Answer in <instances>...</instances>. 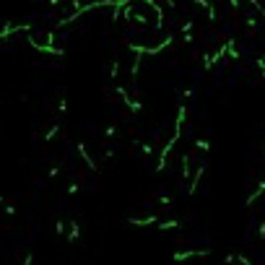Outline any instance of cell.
<instances>
[{"instance_id": "cell-25", "label": "cell", "mask_w": 265, "mask_h": 265, "mask_svg": "<svg viewBox=\"0 0 265 265\" xmlns=\"http://www.w3.org/2000/svg\"><path fill=\"white\" fill-rule=\"evenodd\" d=\"M244 21H247V29H255V26H257V19H255V16H247Z\"/></svg>"}, {"instance_id": "cell-38", "label": "cell", "mask_w": 265, "mask_h": 265, "mask_svg": "<svg viewBox=\"0 0 265 265\" xmlns=\"http://www.w3.org/2000/svg\"><path fill=\"white\" fill-rule=\"evenodd\" d=\"M60 3H62V0H47V6H52V8H55V6H60Z\"/></svg>"}, {"instance_id": "cell-32", "label": "cell", "mask_w": 265, "mask_h": 265, "mask_svg": "<svg viewBox=\"0 0 265 265\" xmlns=\"http://www.w3.org/2000/svg\"><path fill=\"white\" fill-rule=\"evenodd\" d=\"M216 16H218V13H216V8H213V6H208V19H211V21H216Z\"/></svg>"}, {"instance_id": "cell-16", "label": "cell", "mask_w": 265, "mask_h": 265, "mask_svg": "<svg viewBox=\"0 0 265 265\" xmlns=\"http://www.w3.org/2000/svg\"><path fill=\"white\" fill-rule=\"evenodd\" d=\"M195 148L208 153V151H211V140H206V138H198V140H195Z\"/></svg>"}, {"instance_id": "cell-35", "label": "cell", "mask_w": 265, "mask_h": 265, "mask_svg": "<svg viewBox=\"0 0 265 265\" xmlns=\"http://www.w3.org/2000/svg\"><path fill=\"white\" fill-rule=\"evenodd\" d=\"M229 3H231V8H234V11H239V6H242V0H229Z\"/></svg>"}, {"instance_id": "cell-4", "label": "cell", "mask_w": 265, "mask_h": 265, "mask_svg": "<svg viewBox=\"0 0 265 265\" xmlns=\"http://www.w3.org/2000/svg\"><path fill=\"white\" fill-rule=\"evenodd\" d=\"M185 117H187V104H180V109H177V120H174V138H180V135H182Z\"/></svg>"}, {"instance_id": "cell-17", "label": "cell", "mask_w": 265, "mask_h": 265, "mask_svg": "<svg viewBox=\"0 0 265 265\" xmlns=\"http://www.w3.org/2000/svg\"><path fill=\"white\" fill-rule=\"evenodd\" d=\"M130 52H140V55H148V47L146 44H128Z\"/></svg>"}, {"instance_id": "cell-10", "label": "cell", "mask_w": 265, "mask_h": 265, "mask_svg": "<svg viewBox=\"0 0 265 265\" xmlns=\"http://www.w3.org/2000/svg\"><path fill=\"white\" fill-rule=\"evenodd\" d=\"M65 234H68V242H75L78 237H81V226H78V221H68Z\"/></svg>"}, {"instance_id": "cell-1", "label": "cell", "mask_w": 265, "mask_h": 265, "mask_svg": "<svg viewBox=\"0 0 265 265\" xmlns=\"http://www.w3.org/2000/svg\"><path fill=\"white\" fill-rule=\"evenodd\" d=\"M115 89H117V94H120V97H122V104H125V107H128V109H130V112H133V115H140V112H143V104H140L138 99H133V97H130V94H128V89H125L122 83H117Z\"/></svg>"}, {"instance_id": "cell-22", "label": "cell", "mask_w": 265, "mask_h": 265, "mask_svg": "<svg viewBox=\"0 0 265 265\" xmlns=\"http://www.w3.org/2000/svg\"><path fill=\"white\" fill-rule=\"evenodd\" d=\"M78 190H81V185H78V182H70V185H68V190H65V193H68V195H75Z\"/></svg>"}, {"instance_id": "cell-39", "label": "cell", "mask_w": 265, "mask_h": 265, "mask_svg": "<svg viewBox=\"0 0 265 265\" xmlns=\"http://www.w3.org/2000/svg\"><path fill=\"white\" fill-rule=\"evenodd\" d=\"M262 78H265V68H262Z\"/></svg>"}, {"instance_id": "cell-24", "label": "cell", "mask_w": 265, "mask_h": 265, "mask_svg": "<svg viewBox=\"0 0 265 265\" xmlns=\"http://www.w3.org/2000/svg\"><path fill=\"white\" fill-rule=\"evenodd\" d=\"M203 68H206V70H211V68H213V62H211V55H203Z\"/></svg>"}, {"instance_id": "cell-3", "label": "cell", "mask_w": 265, "mask_h": 265, "mask_svg": "<svg viewBox=\"0 0 265 265\" xmlns=\"http://www.w3.org/2000/svg\"><path fill=\"white\" fill-rule=\"evenodd\" d=\"M177 140H180V138H174V135H171V138L166 140V143H164V148L159 151V161H156V166H153L156 171H164V169H166V156L171 153V148H174V143H177Z\"/></svg>"}, {"instance_id": "cell-30", "label": "cell", "mask_w": 265, "mask_h": 265, "mask_svg": "<svg viewBox=\"0 0 265 265\" xmlns=\"http://www.w3.org/2000/svg\"><path fill=\"white\" fill-rule=\"evenodd\" d=\"M159 206H171V198L169 195H161L159 198Z\"/></svg>"}, {"instance_id": "cell-11", "label": "cell", "mask_w": 265, "mask_h": 265, "mask_svg": "<svg viewBox=\"0 0 265 265\" xmlns=\"http://www.w3.org/2000/svg\"><path fill=\"white\" fill-rule=\"evenodd\" d=\"M135 57H133V65H130V78H133V81H135V78H138V70H140V62H143V55H140V52H133Z\"/></svg>"}, {"instance_id": "cell-21", "label": "cell", "mask_w": 265, "mask_h": 265, "mask_svg": "<svg viewBox=\"0 0 265 265\" xmlns=\"http://www.w3.org/2000/svg\"><path fill=\"white\" fill-rule=\"evenodd\" d=\"M104 135H107V138H115V135H117V128H115V125H107V128H104Z\"/></svg>"}, {"instance_id": "cell-37", "label": "cell", "mask_w": 265, "mask_h": 265, "mask_svg": "<svg viewBox=\"0 0 265 265\" xmlns=\"http://www.w3.org/2000/svg\"><path fill=\"white\" fill-rule=\"evenodd\" d=\"M255 65H257V68H260V70H262V68H265V55H262V57H257V62H255Z\"/></svg>"}, {"instance_id": "cell-27", "label": "cell", "mask_w": 265, "mask_h": 265, "mask_svg": "<svg viewBox=\"0 0 265 265\" xmlns=\"http://www.w3.org/2000/svg\"><path fill=\"white\" fill-rule=\"evenodd\" d=\"M193 26H195V21H185V24H182V34H187V31H193Z\"/></svg>"}, {"instance_id": "cell-31", "label": "cell", "mask_w": 265, "mask_h": 265, "mask_svg": "<svg viewBox=\"0 0 265 265\" xmlns=\"http://www.w3.org/2000/svg\"><path fill=\"white\" fill-rule=\"evenodd\" d=\"M3 213H8V216H13V213H16V206H11V203H8V206H3Z\"/></svg>"}, {"instance_id": "cell-34", "label": "cell", "mask_w": 265, "mask_h": 265, "mask_svg": "<svg viewBox=\"0 0 265 265\" xmlns=\"http://www.w3.org/2000/svg\"><path fill=\"white\" fill-rule=\"evenodd\" d=\"M182 42H195V39H193V31H187V34H182Z\"/></svg>"}, {"instance_id": "cell-5", "label": "cell", "mask_w": 265, "mask_h": 265, "mask_svg": "<svg viewBox=\"0 0 265 265\" xmlns=\"http://www.w3.org/2000/svg\"><path fill=\"white\" fill-rule=\"evenodd\" d=\"M171 44H174V37H171V34H166L159 44H153V47H148V55H159V52H164L166 50V47H171Z\"/></svg>"}, {"instance_id": "cell-2", "label": "cell", "mask_w": 265, "mask_h": 265, "mask_svg": "<svg viewBox=\"0 0 265 265\" xmlns=\"http://www.w3.org/2000/svg\"><path fill=\"white\" fill-rule=\"evenodd\" d=\"M29 44L34 47L37 52H47V55H57V57H62L65 55V50L62 47H55V44H47V42H39V39H34V37H29Z\"/></svg>"}, {"instance_id": "cell-7", "label": "cell", "mask_w": 265, "mask_h": 265, "mask_svg": "<svg viewBox=\"0 0 265 265\" xmlns=\"http://www.w3.org/2000/svg\"><path fill=\"white\" fill-rule=\"evenodd\" d=\"M198 255H211V249H187V252H174V260L182 262L187 257H198Z\"/></svg>"}, {"instance_id": "cell-40", "label": "cell", "mask_w": 265, "mask_h": 265, "mask_svg": "<svg viewBox=\"0 0 265 265\" xmlns=\"http://www.w3.org/2000/svg\"><path fill=\"white\" fill-rule=\"evenodd\" d=\"M0 203H3V198H0Z\"/></svg>"}, {"instance_id": "cell-20", "label": "cell", "mask_w": 265, "mask_h": 265, "mask_svg": "<svg viewBox=\"0 0 265 265\" xmlns=\"http://www.w3.org/2000/svg\"><path fill=\"white\" fill-rule=\"evenodd\" d=\"M65 229H68V224H65V221H62V218H60V221L55 224V231H57V237H62V234H65Z\"/></svg>"}, {"instance_id": "cell-6", "label": "cell", "mask_w": 265, "mask_h": 265, "mask_svg": "<svg viewBox=\"0 0 265 265\" xmlns=\"http://www.w3.org/2000/svg\"><path fill=\"white\" fill-rule=\"evenodd\" d=\"M75 148H78V156H81V159L86 161V166H89L91 171H99V166H97V161H94V159H91V156H89V151H86V143H78Z\"/></svg>"}, {"instance_id": "cell-19", "label": "cell", "mask_w": 265, "mask_h": 265, "mask_svg": "<svg viewBox=\"0 0 265 265\" xmlns=\"http://www.w3.org/2000/svg\"><path fill=\"white\" fill-rule=\"evenodd\" d=\"M57 133H60V125H52V128L44 133V140H47V143H50V140H52V138H55Z\"/></svg>"}, {"instance_id": "cell-8", "label": "cell", "mask_w": 265, "mask_h": 265, "mask_svg": "<svg viewBox=\"0 0 265 265\" xmlns=\"http://www.w3.org/2000/svg\"><path fill=\"white\" fill-rule=\"evenodd\" d=\"M130 226H151V224H159V216H146V218H128Z\"/></svg>"}, {"instance_id": "cell-9", "label": "cell", "mask_w": 265, "mask_h": 265, "mask_svg": "<svg viewBox=\"0 0 265 265\" xmlns=\"http://www.w3.org/2000/svg\"><path fill=\"white\" fill-rule=\"evenodd\" d=\"M203 171H206V164H200V166H198V171H195V177L190 180V187H187V195H195V190H198V185H200V177H203Z\"/></svg>"}, {"instance_id": "cell-18", "label": "cell", "mask_w": 265, "mask_h": 265, "mask_svg": "<svg viewBox=\"0 0 265 265\" xmlns=\"http://www.w3.org/2000/svg\"><path fill=\"white\" fill-rule=\"evenodd\" d=\"M117 73H120V62L112 60V65H109V78H112V81H117Z\"/></svg>"}, {"instance_id": "cell-12", "label": "cell", "mask_w": 265, "mask_h": 265, "mask_svg": "<svg viewBox=\"0 0 265 265\" xmlns=\"http://www.w3.org/2000/svg\"><path fill=\"white\" fill-rule=\"evenodd\" d=\"M262 193H265V182H257V190H255L252 195L247 198V206H252V203H255V200H257V198H260Z\"/></svg>"}, {"instance_id": "cell-14", "label": "cell", "mask_w": 265, "mask_h": 265, "mask_svg": "<svg viewBox=\"0 0 265 265\" xmlns=\"http://www.w3.org/2000/svg\"><path fill=\"white\" fill-rule=\"evenodd\" d=\"M226 52L231 60H239V52H237V47H234V39H226Z\"/></svg>"}, {"instance_id": "cell-15", "label": "cell", "mask_w": 265, "mask_h": 265, "mask_svg": "<svg viewBox=\"0 0 265 265\" xmlns=\"http://www.w3.org/2000/svg\"><path fill=\"white\" fill-rule=\"evenodd\" d=\"M177 226H180V221H177V218H169V221H161V224H159V229H161V231H169V229H177Z\"/></svg>"}, {"instance_id": "cell-26", "label": "cell", "mask_w": 265, "mask_h": 265, "mask_svg": "<svg viewBox=\"0 0 265 265\" xmlns=\"http://www.w3.org/2000/svg\"><path fill=\"white\" fill-rule=\"evenodd\" d=\"M57 109H60V115H62V112H65V109H68V99H65V97H60V104H57Z\"/></svg>"}, {"instance_id": "cell-28", "label": "cell", "mask_w": 265, "mask_h": 265, "mask_svg": "<svg viewBox=\"0 0 265 265\" xmlns=\"http://www.w3.org/2000/svg\"><path fill=\"white\" fill-rule=\"evenodd\" d=\"M140 151H143V156H148V153H153V146L151 143H143V146H140Z\"/></svg>"}, {"instance_id": "cell-13", "label": "cell", "mask_w": 265, "mask_h": 265, "mask_svg": "<svg viewBox=\"0 0 265 265\" xmlns=\"http://www.w3.org/2000/svg\"><path fill=\"white\" fill-rule=\"evenodd\" d=\"M190 177V153H185L182 156V180Z\"/></svg>"}, {"instance_id": "cell-23", "label": "cell", "mask_w": 265, "mask_h": 265, "mask_svg": "<svg viewBox=\"0 0 265 265\" xmlns=\"http://www.w3.org/2000/svg\"><path fill=\"white\" fill-rule=\"evenodd\" d=\"M133 21H138V24H146L148 19H146V13H135V11H133Z\"/></svg>"}, {"instance_id": "cell-33", "label": "cell", "mask_w": 265, "mask_h": 265, "mask_svg": "<svg viewBox=\"0 0 265 265\" xmlns=\"http://www.w3.org/2000/svg\"><path fill=\"white\" fill-rule=\"evenodd\" d=\"M257 237H260V239H265V224H260V226H257Z\"/></svg>"}, {"instance_id": "cell-29", "label": "cell", "mask_w": 265, "mask_h": 265, "mask_svg": "<svg viewBox=\"0 0 265 265\" xmlns=\"http://www.w3.org/2000/svg\"><path fill=\"white\" fill-rule=\"evenodd\" d=\"M195 6H200V8H206L208 11V6H211V0H193Z\"/></svg>"}, {"instance_id": "cell-36", "label": "cell", "mask_w": 265, "mask_h": 265, "mask_svg": "<svg viewBox=\"0 0 265 265\" xmlns=\"http://www.w3.org/2000/svg\"><path fill=\"white\" fill-rule=\"evenodd\" d=\"M57 174H60V166H52V169H50V177H52V180H55V177H57Z\"/></svg>"}]
</instances>
